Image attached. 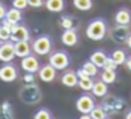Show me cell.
Here are the masks:
<instances>
[{"label": "cell", "mask_w": 131, "mask_h": 119, "mask_svg": "<svg viewBox=\"0 0 131 119\" xmlns=\"http://www.w3.org/2000/svg\"><path fill=\"white\" fill-rule=\"evenodd\" d=\"M18 98L26 105H35L42 99V91L34 83H24L18 90Z\"/></svg>", "instance_id": "cell-1"}, {"label": "cell", "mask_w": 131, "mask_h": 119, "mask_svg": "<svg viewBox=\"0 0 131 119\" xmlns=\"http://www.w3.org/2000/svg\"><path fill=\"white\" fill-rule=\"evenodd\" d=\"M108 28L104 18H94L86 27V37L92 41H102L107 35Z\"/></svg>", "instance_id": "cell-2"}, {"label": "cell", "mask_w": 131, "mask_h": 119, "mask_svg": "<svg viewBox=\"0 0 131 119\" xmlns=\"http://www.w3.org/2000/svg\"><path fill=\"white\" fill-rule=\"evenodd\" d=\"M32 46V52L38 56H45V55H49L52 52V46H54V41L49 35H40L37 37L31 43Z\"/></svg>", "instance_id": "cell-3"}, {"label": "cell", "mask_w": 131, "mask_h": 119, "mask_svg": "<svg viewBox=\"0 0 131 119\" xmlns=\"http://www.w3.org/2000/svg\"><path fill=\"white\" fill-rule=\"evenodd\" d=\"M48 63H51L57 70H66L71 65V56L66 51L63 49H58V51H52L49 53Z\"/></svg>", "instance_id": "cell-4"}, {"label": "cell", "mask_w": 131, "mask_h": 119, "mask_svg": "<svg viewBox=\"0 0 131 119\" xmlns=\"http://www.w3.org/2000/svg\"><path fill=\"white\" fill-rule=\"evenodd\" d=\"M102 105L103 108L106 109V112L110 115V113H117L120 112L121 109H124L125 107V101L120 97H116V95H107L106 94L103 97V101H102Z\"/></svg>", "instance_id": "cell-5"}, {"label": "cell", "mask_w": 131, "mask_h": 119, "mask_svg": "<svg viewBox=\"0 0 131 119\" xmlns=\"http://www.w3.org/2000/svg\"><path fill=\"white\" fill-rule=\"evenodd\" d=\"M131 34L130 25H124V24H114L110 29H108V37L113 42L116 43H125L128 35Z\"/></svg>", "instance_id": "cell-6"}, {"label": "cell", "mask_w": 131, "mask_h": 119, "mask_svg": "<svg viewBox=\"0 0 131 119\" xmlns=\"http://www.w3.org/2000/svg\"><path fill=\"white\" fill-rule=\"evenodd\" d=\"M18 79V69L12 62L4 63L0 66V80L4 83H13Z\"/></svg>", "instance_id": "cell-7"}, {"label": "cell", "mask_w": 131, "mask_h": 119, "mask_svg": "<svg viewBox=\"0 0 131 119\" xmlns=\"http://www.w3.org/2000/svg\"><path fill=\"white\" fill-rule=\"evenodd\" d=\"M76 109L79 111L80 113H90V111L96 107V101H94V95H90L88 94H82L80 97H78L76 99Z\"/></svg>", "instance_id": "cell-8"}, {"label": "cell", "mask_w": 131, "mask_h": 119, "mask_svg": "<svg viewBox=\"0 0 131 119\" xmlns=\"http://www.w3.org/2000/svg\"><path fill=\"white\" fill-rule=\"evenodd\" d=\"M16 57V49H14V42L12 39L3 41L0 45V62L7 63L12 62Z\"/></svg>", "instance_id": "cell-9"}, {"label": "cell", "mask_w": 131, "mask_h": 119, "mask_svg": "<svg viewBox=\"0 0 131 119\" xmlns=\"http://www.w3.org/2000/svg\"><path fill=\"white\" fill-rule=\"evenodd\" d=\"M20 66L26 73H37L40 70L41 65H40V60L35 55L30 53L27 56L21 57V62H20Z\"/></svg>", "instance_id": "cell-10"}, {"label": "cell", "mask_w": 131, "mask_h": 119, "mask_svg": "<svg viewBox=\"0 0 131 119\" xmlns=\"http://www.w3.org/2000/svg\"><path fill=\"white\" fill-rule=\"evenodd\" d=\"M57 69L51 65V63H47V65H42L38 70V77H40L41 81L44 83H52L55 79H57Z\"/></svg>", "instance_id": "cell-11"}, {"label": "cell", "mask_w": 131, "mask_h": 119, "mask_svg": "<svg viewBox=\"0 0 131 119\" xmlns=\"http://www.w3.org/2000/svg\"><path fill=\"white\" fill-rule=\"evenodd\" d=\"M13 42L17 41H30V31L24 24H14L12 28V38Z\"/></svg>", "instance_id": "cell-12"}, {"label": "cell", "mask_w": 131, "mask_h": 119, "mask_svg": "<svg viewBox=\"0 0 131 119\" xmlns=\"http://www.w3.org/2000/svg\"><path fill=\"white\" fill-rule=\"evenodd\" d=\"M61 42L65 46H75L79 42V37H78L76 28H71V29H63L62 35H61Z\"/></svg>", "instance_id": "cell-13"}, {"label": "cell", "mask_w": 131, "mask_h": 119, "mask_svg": "<svg viewBox=\"0 0 131 119\" xmlns=\"http://www.w3.org/2000/svg\"><path fill=\"white\" fill-rule=\"evenodd\" d=\"M78 81H79V79H78V74L75 70H66L65 73L62 74V77H61V83L68 88L76 87Z\"/></svg>", "instance_id": "cell-14"}, {"label": "cell", "mask_w": 131, "mask_h": 119, "mask_svg": "<svg viewBox=\"0 0 131 119\" xmlns=\"http://www.w3.org/2000/svg\"><path fill=\"white\" fill-rule=\"evenodd\" d=\"M14 49L17 57H24L32 52V46L30 45V41H17V42H14Z\"/></svg>", "instance_id": "cell-15"}, {"label": "cell", "mask_w": 131, "mask_h": 119, "mask_svg": "<svg viewBox=\"0 0 131 119\" xmlns=\"http://www.w3.org/2000/svg\"><path fill=\"white\" fill-rule=\"evenodd\" d=\"M114 21L117 24H124V25H130L131 24V11L125 7H121L116 11L114 14Z\"/></svg>", "instance_id": "cell-16"}, {"label": "cell", "mask_w": 131, "mask_h": 119, "mask_svg": "<svg viewBox=\"0 0 131 119\" xmlns=\"http://www.w3.org/2000/svg\"><path fill=\"white\" fill-rule=\"evenodd\" d=\"M4 20H7L10 24H20L21 21H23V14H21V10L16 9V7H12V9L7 10L6 13V17H4Z\"/></svg>", "instance_id": "cell-17"}, {"label": "cell", "mask_w": 131, "mask_h": 119, "mask_svg": "<svg viewBox=\"0 0 131 119\" xmlns=\"http://www.w3.org/2000/svg\"><path fill=\"white\" fill-rule=\"evenodd\" d=\"M107 93H108V84L107 83H104L103 80H97V81H94L93 88H92V94H93L94 97L103 98Z\"/></svg>", "instance_id": "cell-18"}, {"label": "cell", "mask_w": 131, "mask_h": 119, "mask_svg": "<svg viewBox=\"0 0 131 119\" xmlns=\"http://www.w3.org/2000/svg\"><path fill=\"white\" fill-rule=\"evenodd\" d=\"M106 59H107V55H106V52L102 51V49H97V51L92 52L90 57H89V60H92L99 69H103V66H104V63H106Z\"/></svg>", "instance_id": "cell-19"}, {"label": "cell", "mask_w": 131, "mask_h": 119, "mask_svg": "<svg viewBox=\"0 0 131 119\" xmlns=\"http://www.w3.org/2000/svg\"><path fill=\"white\" fill-rule=\"evenodd\" d=\"M44 6L51 13H61L65 9V0H45Z\"/></svg>", "instance_id": "cell-20"}, {"label": "cell", "mask_w": 131, "mask_h": 119, "mask_svg": "<svg viewBox=\"0 0 131 119\" xmlns=\"http://www.w3.org/2000/svg\"><path fill=\"white\" fill-rule=\"evenodd\" d=\"M12 28L13 24H10L7 20H2V25H0V41H9L12 38Z\"/></svg>", "instance_id": "cell-21"}, {"label": "cell", "mask_w": 131, "mask_h": 119, "mask_svg": "<svg viewBox=\"0 0 131 119\" xmlns=\"http://www.w3.org/2000/svg\"><path fill=\"white\" fill-rule=\"evenodd\" d=\"M100 80H103L107 84H113L117 80L116 70H108V69H103V71L100 73Z\"/></svg>", "instance_id": "cell-22"}, {"label": "cell", "mask_w": 131, "mask_h": 119, "mask_svg": "<svg viewBox=\"0 0 131 119\" xmlns=\"http://www.w3.org/2000/svg\"><path fill=\"white\" fill-rule=\"evenodd\" d=\"M73 7L79 11H89L93 7V0H73Z\"/></svg>", "instance_id": "cell-23"}, {"label": "cell", "mask_w": 131, "mask_h": 119, "mask_svg": "<svg viewBox=\"0 0 131 119\" xmlns=\"http://www.w3.org/2000/svg\"><path fill=\"white\" fill-rule=\"evenodd\" d=\"M110 56L113 57L114 60H116V63H117L118 66H120V65H124L125 60H127V53H125L124 49H114V51L111 52Z\"/></svg>", "instance_id": "cell-24"}, {"label": "cell", "mask_w": 131, "mask_h": 119, "mask_svg": "<svg viewBox=\"0 0 131 119\" xmlns=\"http://www.w3.org/2000/svg\"><path fill=\"white\" fill-rule=\"evenodd\" d=\"M108 118V113L106 112V109L102 105H97L90 111V119H106Z\"/></svg>", "instance_id": "cell-25"}, {"label": "cell", "mask_w": 131, "mask_h": 119, "mask_svg": "<svg viewBox=\"0 0 131 119\" xmlns=\"http://www.w3.org/2000/svg\"><path fill=\"white\" fill-rule=\"evenodd\" d=\"M82 69H83V70H85L90 77L97 76V73H99V67H97V66L94 65L92 60H86V62L82 65Z\"/></svg>", "instance_id": "cell-26"}, {"label": "cell", "mask_w": 131, "mask_h": 119, "mask_svg": "<svg viewBox=\"0 0 131 119\" xmlns=\"http://www.w3.org/2000/svg\"><path fill=\"white\" fill-rule=\"evenodd\" d=\"M59 25L62 27L63 29H71V28H76L75 27V20L73 17H71V16H61L59 18Z\"/></svg>", "instance_id": "cell-27"}, {"label": "cell", "mask_w": 131, "mask_h": 119, "mask_svg": "<svg viewBox=\"0 0 131 119\" xmlns=\"http://www.w3.org/2000/svg\"><path fill=\"white\" fill-rule=\"evenodd\" d=\"M93 84H94V80L93 77H86V79H79V81H78V85H79L80 90L83 91H92V88H93Z\"/></svg>", "instance_id": "cell-28"}, {"label": "cell", "mask_w": 131, "mask_h": 119, "mask_svg": "<svg viewBox=\"0 0 131 119\" xmlns=\"http://www.w3.org/2000/svg\"><path fill=\"white\" fill-rule=\"evenodd\" d=\"M0 112H2L3 118H9V119H13V118H14V111H13L12 104H10L9 101H4L3 104H2Z\"/></svg>", "instance_id": "cell-29"}, {"label": "cell", "mask_w": 131, "mask_h": 119, "mask_svg": "<svg viewBox=\"0 0 131 119\" xmlns=\"http://www.w3.org/2000/svg\"><path fill=\"white\" fill-rule=\"evenodd\" d=\"M32 118L34 119H51V118H54V116H52L51 111H49L48 108H40V109L34 113Z\"/></svg>", "instance_id": "cell-30"}, {"label": "cell", "mask_w": 131, "mask_h": 119, "mask_svg": "<svg viewBox=\"0 0 131 119\" xmlns=\"http://www.w3.org/2000/svg\"><path fill=\"white\" fill-rule=\"evenodd\" d=\"M117 67H118V65L116 63V60H114L111 56H107V59H106V63H104V66H103V69H108V70H117Z\"/></svg>", "instance_id": "cell-31"}, {"label": "cell", "mask_w": 131, "mask_h": 119, "mask_svg": "<svg viewBox=\"0 0 131 119\" xmlns=\"http://www.w3.org/2000/svg\"><path fill=\"white\" fill-rule=\"evenodd\" d=\"M12 6L23 11L24 9H27V6H28V2H27V0H13V2H12Z\"/></svg>", "instance_id": "cell-32"}, {"label": "cell", "mask_w": 131, "mask_h": 119, "mask_svg": "<svg viewBox=\"0 0 131 119\" xmlns=\"http://www.w3.org/2000/svg\"><path fill=\"white\" fill-rule=\"evenodd\" d=\"M28 2V6L30 7H34V9H38V7H41V6H44V0H27Z\"/></svg>", "instance_id": "cell-33"}, {"label": "cell", "mask_w": 131, "mask_h": 119, "mask_svg": "<svg viewBox=\"0 0 131 119\" xmlns=\"http://www.w3.org/2000/svg\"><path fill=\"white\" fill-rule=\"evenodd\" d=\"M24 83H34L35 79H34V73H26V76H24Z\"/></svg>", "instance_id": "cell-34"}, {"label": "cell", "mask_w": 131, "mask_h": 119, "mask_svg": "<svg viewBox=\"0 0 131 119\" xmlns=\"http://www.w3.org/2000/svg\"><path fill=\"white\" fill-rule=\"evenodd\" d=\"M6 13H7L6 6H4L3 3H0V21H2L4 17H6Z\"/></svg>", "instance_id": "cell-35"}, {"label": "cell", "mask_w": 131, "mask_h": 119, "mask_svg": "<svg viewBox=\"0 0 131 119\" xmlns=\"http://www.w3.org/2000/svg\"><path fill=\"white\" fill-rule=\"evenodd\" d=\"M125 67H127L128 71H131V56H127V60H125Z\"/></svg>", "instance_id": "cell-36"}, {"label": "cell", "mask_w": 131, "mask_h": 119, "mask_svg": "<svg viewBox=\"0 0 131 119\" xmlns=\"http://www.w3.org/2000/svg\"><path fill=\"white\" fill-rule=\"evenodd\" d=\"M125 45H127V46H128V48H130V49H131V34H130V35H128V38H127V41H125Z\"/></svg>", "instance_id": "cell-37"}, {"label": "cell", "mask_w": 131, "mask_h": 119, "mask_svg": "<svg viewBox=\"0 0 131 119\" xmlns=\"http://www.w3.org/2000/svg\"><path fill=\"white\" fill-rule=\"evenodd\" d=\"M124 118H125V119H131V109H130V111H127V112H125Z\"/></svg>", "instance_id": "cell-38"}]
</instances>
